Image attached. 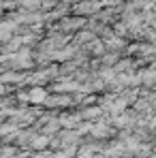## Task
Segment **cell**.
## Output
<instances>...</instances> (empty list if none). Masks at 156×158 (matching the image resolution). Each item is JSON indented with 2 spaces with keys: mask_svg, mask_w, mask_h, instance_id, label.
<instances>
[{
  "mask_svg": "<svg viewBox=\"0 0 156 158\" xmlns=\"http://www.w3.org/2000/svg\"><path fill=\"white\" fill-rule=\"evenodd\" d=\"M45 96H47V92H45L43 88H34V90L30 92V101H32V103H43Z\"/></svg>",
  "mask_w": 156,
  "mask_h": 158,
  "instance_id": "obj_1",
  "label": "cell"
}]
</instances>
